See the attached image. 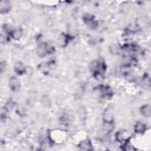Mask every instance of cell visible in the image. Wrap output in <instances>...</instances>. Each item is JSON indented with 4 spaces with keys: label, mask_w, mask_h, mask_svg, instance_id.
<instances>
[{
    "label": "cell",
    "mask_w": 151,
    "mask_h": 151,
    "mask_svg": "<svg viewBox=\"0 0 151 151\" xmlns=\"http://www.w3.org/2000/svg\"><path fill=\"white\" fill-rule=\"evenodd\" d=\"M103 121L105 123H113V112L111 106H108L103 113Z\"/></svg>",
    "instance_id": "1"
},
{
    "label": "cell",
    "mask_w": 151,
    "mask_h": 151,
    "mask_svg": "<svg viewBox=\"0 0 151 151\" xmlns=\"http://www.w3.org/2000/svg\"><path fill=\"white\" fill-rule=\"evenodd\" d=\"M9 86L11 90L15 91L20 89V82H19V80L17 79V78H16L15 77H12L10 79Z\"/></svg>",
    "instance_id": "2"
},
{
    "label": "cell",
    "mask_w": 151,
    "mask_h": 151,
    "mask_svg": "<svg viewBox=\"0 0 151 151\" xmlns=\"http://www.w3.org/2000/svg\"><path fill=\"white\" fill-rule=\"evenodd\" d=\"M11 8L10 3L7 1H1L0 3V10L1 14L8 12Z\"/></svg>",
    "instance_id": "3"
},
{
    "label": "cell",
    "mask_w": 151,
    "mask_h": 151,
    "mask_svg": "<svg viewBox=\"0 0 151 151\" xmlns=\"http://www.w3.org/2000/svg\"><path fill=\"white\" fill-rule=\"evenodd\" d=\"M14 70L18 74H22L26 71L24 65L21 62H17L15 64Z\"/></svg>",
    "instance_id": "4"
},
{
    "label": "cell",
    "mask_w": 151,
    "mask_h": 151,
    "mask_svg": "<svg viewBox=\"0 0 151 151\" xmlns=\"http://www.w3.org/2000/svg\"><path fill=\"white\" fill-rule=\"evenodd\" d=\"M141 111L142 114L145 117L149 118L151 115V108L150 105H143L141 109Z\"/></svg>",
    "instance_id": "5"
},
{
    "label": "cell",
    "mask_w": 151,
    "mask_h": 151,
    "mask_svg": "<svg viewBox=\"0 0 151 151\" xmlns=\"http://www.w3.org/2000/svg\"><path fill=\"white\" fill-rule=\"evenodd\" d=\"M37 53L39 55L42 57L44 56L46 54H47V44L46 43H42L39 45V47L37 49Z\"/></svg>",
    "instance_id": "6"
},
{
    "label": "cell",
    "mask_w": 151,
    "mask_h": 151,
    "mask_svg": "<svg viewBox=\"0 0 151 151\" xmlns=\"http://www.w3.org/2000/svg\"><path fill=\"white\" fill-rule=\"evenodd\" d=\"M146 129V127L145 125L142 123L141 122H138L135 126V131L136 133L138 134H142L144 133Z\"/></svg>",
    "instance_id": "7"
},
{
    "label": "cell",
    "mask_w": 151,
    "mask_h": 151,
    "mask_svg": "<svg viewBox=\"0 0 151 151\" xmlns=\"http://www.w3.org/2000/svg\"><path fill=\"white\" fill-rule=\"evenodd\" d=\"M79 148L82 149V150H91V143L89 141V140H84L83 141H82L79 145Z\"/></svg>",
    "instance_id": "8"
},
{
    "label": "cell",
    "mask_w": 151,
    "mask_h": 151,
    "mask_svg": "<svg viewBox=\"0 0 151 151\" xmlns=\"http://www.w3.org/2000/svg\"><path fill=\"white\" fill-rule=\"evenodd\" d=\"M85 21L91 28H95L97 25V23L94 21V19L90 15L85 17Z\"/></svg>",
    "instance_id": "9"
},
{
    "label": "cell",
    "mask_w": 151,
    "mask_h": 151,
    "mask_svg": "<svg viewBox=\"0 0 151 151\" xmlns=\"http://www.w3.org/2000/svg\"><path fill=\"white\" fill-rule=\"evenodd\" d=\"M22 31L20 29H17L14 30L12 32H11V36L13 39L15 40H18L22 35Z\"/></svg>",
    "instance_id": "10"
},
{
    "label": "cell",
    "mask_w": 151,
    "mask_h": 151,
    "mask_svg": "<svg viewBox=\"0 0 151 151\" xmlns=\"http://www.w3.org/2000/svg\"><path fill=\"white\" fill-rule=\"evenodd\" d=\"M67 42V36L64 34L61 35V36L59 37V44H60V46L62 47H64L66 45Z\"/></svg>",
    "instance_id": "11"
},
{
    "label": "cell",
    "mask_w": 151,
    "mask_h": 151,
    "mask_svg": "<svg viewBox=\"0 0 151 151\" xmlns=\"http://www.w3.org/2000/svg\"><path fill=\"white\" fill-rule=\"evenodd\" d=\"M125 133L123 131H119L118 132V133L116 135V138L118 141L119 142H122V141H124L125 140Z\"/></svg>",
    "instance_id": "12"
},
{
    "label": "cell",
    "mask_w": 151,
    "mask_h": 151,
    "mask_svg": "<svg viewBox=\"0 0 151 151\" xmlns=\"http://www.w3.org/2000/svg\"><path fill=\"white\" fill-rule=\"evenodd\" d=\"M17 112H18V114H20V115H21V114L24 115V113H25V109H24V108L23 107H19V108L17 109Z\"/></svg>",
    "instance_id": "13"
}]
</instances>
